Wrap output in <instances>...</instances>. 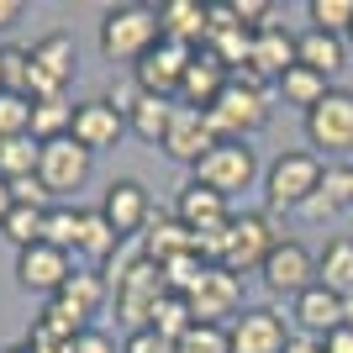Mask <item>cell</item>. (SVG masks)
Here are the masks:
<instances>
[{
  "label": "cell",
  "mask_w": 353,
  "mask_h": 353,
  "mask_svg": "<svg viewBox=\"0 0 353 353\" xmlns=\"http://www.w3.org/2000/svg\"><path fill=\"white\" fill-rule=\"evenodd\" d=\"M206 32H211V6H201V0H163L159 6V37L163 43L201 53Z\"/></svg>",
  "instance_id": "19"
},
{
  "label": "cell",
  "mask_w": 353,
  "mask_h": 353,
  "mask_svg": "<svg viewBox=\"0 0 353 353\" xmlns=\"http://www.w3.org/2000/svg\"><path fill=\"white\" fill-rule=\"evenodd\" d=\"M43 227H48V206H11V216L0 221V232L16 243V253L43 243Z\"/></svg>",
  "instance_id": "32"
},
{
  "label": "cell",
  "mask_w": 353,
  "mask_h": 353,
  "mask_svg": "<svg viewBox=\"0 0 353 353\" xmlns=\"http://www.w3.org/2000/svg\"><path fill=\"white\" fill-rule=\"evenodd\" d=\"M179 253H195V237L190 227L169 211V216H153L148 221V232H143V259H153V264H169V259H179Z\"/></svg>",
  "instance_id": "24"
},
{
  "label": "cell",
  "mask_w": 353,
  "mask_h": 353,
  "mask_svg": "<svg viewBox=\"0 0 353 353\" xmlns=\"http://www.w3.org/2000/svg\"><path fill=\"white\" fill-rule=\"evenodd\" d=\"M79 232H85V211L79 206H48V227H43V243L63 253H79Z\"/></svg>",
  "instance_id": "30"
},
{
  "label": "cell",
  "mask_w": 353,
  "mask_h": 353,
  "mask_svg": "<svg viewBox=\"0 0 353 353\" xmlns=\"http://www.w3.org/2000/svg\"><path fill=\"white\" fill-rule=\"evenodd\" d=\"M117 316L121 322H127V332H137V327H148V316H153V306H159L163 295V274H159V264H153V259H143V253H137L132 264L121 269L117 280Z\"/></svg>",
  "instance_id": "8"
},
{
  "label": "cell",
  "mask_w": 353,
  "mask_h": 353,
  "mask_svg": "<svg viewBox=\"0 0 353 353\" xmlns=\"http://www.w3.org/2000/svg\"><path fill=\"white\" fill-rule=\"evenodd\" d=\"M101 216L111 221V232H117L121 243H132V237L148 232V221L159 216V211H153V195H148L143 179H111V185H105V201H101Z\"/></svg>",
  "instance_id": "12"
},
{
  "label": "cell",
  "mask_w": 353,
  "mask_h": 353,
  "mask_svg": "<svg viewBox=\"0 0 353 353\" xmlns=\"http://www.w3.org/2000/svg\"><path fill=\"white\" fill-rule=\"evenodd\" d=\"M285 69H295V37L274 21V27L253 32V59L243 74H232V79H248V85H264V79H280Z\"/></svg>",
  "instance_id": "20"
},
{
  "label": "cell",
  "mask_w": 353,
  "mask_h": 353,
  "mask_svg": "<svg viewBox=\"0 0 353 353\" xmlns=\"http://www.w3.org/2000/svg\"><path fill=\"white\" fill-rule=\"evenodd\" d=\"M227 85H232V74L221 69L211 53H195L190 69H185V79H179V95H174V101H179V105H195V111H211V105H216V95H221Z\"/></svg>",
  "instance_id": "23"
},
{
  "label": "cell",
  "mask_w": 353,
  "mask_h": 353,
  "mask_svg": "<svg viewBox=\"0 0 353 353\" xmlns=\"http://www.w3.org/2000/svg\"><path fill=\"white\" fill-rule=\"evenodd\" d=\"M174 121V101H159V95H137V105L127 111V132L143 137V143H163Z\"/></svg>",
  "instance_id": "28"
},
{
  "label": "cell",
  "mask_w": 353,
  "mask_h": 353,
  "mask_svg": "<svg viewBox=\"0 0 353 353\" xmlns=\"http://www.w3.org/2000/svg\"><path fill=\"white\" fill-rule=\"evenodd\" d=\"M259 280H264L269 295H285V301H295V295H306L311 285H316V253H311L301 237H285L280 248L264 259Z\"/></svg>",
  "instance_id": "10"
},
{
  "label": "cell",
  "mask_w": 353,
  "mask_h": 353,
  "mask_svg": "<svg viewBox=\"0 0 353 353\" xmlns=\"http://www.w3.org/2000/svg\"><path fill=\"white\" fill-rule=\"evenodd\" d=\"M121 248V237L111 232V221L101 216V211H85V232H79V253L85 259H95V264H105L111 253Z\"/></svg>",
  "instance_id": "33"
},
{
  "label": "cell",
  "mask_w": 353,
  "mask_h": 353,
  "mask_svg": "<svg viewBox=\"0 0 353 353\" xmlns=\"http://www.w3.org/2000/svg\"><path fill=\"white\" fill-rule=\"evenodd\" d=\"M11 185V201L16 206H48V190H43V179L27 174V179H6Z\"/></svg>",
  "instance_id": "42"
},
{
  "label": "cell",
  "mask_w": 353,
  "mask_h": 353,
  "mask_svg": "<svg viewBox=\"0 0 353 353\" xmlns=\"http://www.w3.org/2000/svg\"><path fill=\"white\" fill-rule=\"evenodd\" d=\"M159 148H163V159H174V163H185V169H195V163L216 148V132H211L206 111H195V105H179V101H174V121H169V132H163Z\"/></svg>",
  "instance_id": "15"
},
{
  "label": "cell",
  "mask_w": 353,
  "mask_h": 353,
  "mask_svg": "<svg viewBox=\"0 0 353 353\" xmlns=\"http://www.w3.org/2000/svg\"><path fill=\"white\" fill-rule=\"evenodd\" d=\"M322 174L327 163L306 148H290L264 169V195H269V211H301L311 195L322 190Z\"/></svg>",
  "instance_id": "3"
},
{
  "label": "cell",
  "mask_w": 353,
  "mask_h": 353,
  "mask_svg": "<svg viewBox=\"0 0 353 353\" xmlns=\"http://www.w3.org/2000/svg\"><path fill=\"white\" fill-rule=\"evenodd\" d=\"M343 37H348V53H353V27H348V32H343Z\"/></svg>",
  "instance_id": "49"
},
{
  "label": "cell",
  "mask_w": 353,
  "mask_h": 353,
  "mask_svg": "<svg viewBox=\"0 0 353 353\" xmlns=\"http://www.w3.org/2000/svg\"><path fill=\"white\" fill-rule=\"evenodd\" d=\"M11 206H16V201H11V185H6V179H0V221L11 216Z\"/></svg>",
  "instance_id": "47"
},
{
  "label": "cell",
  "mask_w": 353,
  "mask_h": 353,
  "mask_svg": "<svg viewBox=\"0 0 353 353\" xmlns=\"http://www.w3.org/2000/svg\"><path fill=\"white\" fill-rule=\"evenodd\" d=\"M174 353H232V338L227 327H211V322H195L185 338L174 343Z\"/></svg>",
  "instance_id": "37"
},
{
  "label": "cell",
  "mask_w": 353,
  "mask_h": 353,
  "mask_svg": "<svg viewBox=\"0 0 353 353\" xmlns=\"http://www.w3.org/2000/svg\"><path fill=\"white\" fill-rule=\"evenodd\" d=\"M216 143H248L253 132L269 127V95L264 85H248V79H232V85L216 95V105L206 111Z\"/></svg>",
  "instance_id": "2"
},
{
  "label": "cell",
  "mask_w": 353,
  "mask_h": 353,
  "mask_svg": "<svg viewBox=\"0 0 353 353\" xmlns=\"http://www.w3.org/2000/svg\"><path fill=\"white\" fill-rule=\"evenodd\" d=\"M227 338H232V353H285L290 327L274 306H243V316L227 322Z\"/></svg>",
  "instance_id": "13"
},
{
  "label": "cell",
  "mask_w": 353,
  "mask_h": 353,
  "mask_svg": "<svg viewBox=\"0 0 353 353\" xmlns=\"http://www.w3.org/2000/svg\"><path fill=\"white\" fill-rule=\"evenodd\" d=\"M285 243L280 232V211H232V227H227V253H221V269H264V259Z\"/></svg>",
  "instance_id": "4"
},
{
  "label": "cell",
  "mask_w": 353,
  "mask_h": 353,
  "mask_svg": "<svg viewBox=\"0 0 353 353\" xmlns=\"http://www.w3.org/2000/svg\"><path fill=\"white\" fill-rule=\"evenodd\" d=\"M290 306H295V327H301V338H316V343L348 322V316H343V295H332L327 285H311L306 295H295Z\"/></svg>",
  "instance_id": "21"
},
{
  "label": "cell",
  "mask_w": 353,
  "mask_h": 353,
  "mask_svg": "<svg viewBox=\"0 0 353 353\" xmlns=\"http://www.w3.org/2000/svg\"><path fill=\"white\" fill-rule=\"evenodd\" d=\"M190 48H174V43H159L153 53H148L143 63L132 69V79H137V90L143 95H159V101H174L179 95V79H185V69H190Z\"/></svg>",
  "instance_id": "17"
},
{
  "label": "cell",
  "mask_w": 353,
  "mask_h": 353,
  "mask_svg": "<svg viewBox=\"0 0 353 353\" xmlns=\"http://www.w3.org/2000/svg\"><path fill=\"white\" fill-rule=\"evenodd\" d=\"M0 137H32V101L0 90Z\"/></svg>",
  "instance_id": "36"
},
{
  "label": "cell",
  "mask_w": 353,
  "mask_h": 353,
  "mask_svg": "<svg viewBox=\"0 0 353 353\" xmlns=\"http://www.w3.org/2000/svg\"><path fill=\"white\" fill-rule=\"evenodd\" d=\"M37 174V143L32 137H0V179Z\"/></svg>",
  "instance_id": "34"
},
{
  "label": "cell",
  "mask_w": 353,
  "mask_h": 353,
  "mask_svg": "<svg viewBox=\"0 0 353 353\" xmlns=\"http://www.w3.org/2000/svg\"><path fill=\"white\" fill-rule=\"evenodd\" d=\"M316 285H327L332 295H353V237H332L316 253Z\"/></svg>",
  "instance_id": "26"
},
{
  "label": "cell",
  "mask_w": 353,
  "mask_h": 353,
  "mask_svg": "<svg viewBox=\"0 0 353 353\" xmlns=\"http://www.w3.org/2000/svg\"><path fill=\"white\" fill-rule=\"evenodd\" d=\"M121 353H174V343H169V338H159L153 327H137V332H127Z\"/></svg>",
  "instance_id": "40"
},
{
  "label": "cell",
  "mask_w": 353,
  "mask_h": 353,
  "mask_svg": "<svg viewBox=\"0 0 353 353\" xmlns=\"http://www.w3.org/2000/svg\"><path fill=\"white\" fill-rule=\"evenodd\" d=\"M306 143L316 148V159H348L353 153V90H327L322 105L306 111Z\"/></svg>",
  "instance_id": "7"
},
{
  "label": "cell",
  "mask_w": 353,
  "mask_h": 353,
  "mask_svg": "<svg viewBox=\"0 0 353 353\" xmlns=\"http://www.w3.org/2000/svg\"><path fill=\"white\" fill-rule=\"evenodd\" d=\"M174 216L190 227V237H211V232H221V227L232 221V201L216 195V190H206L201 179H190V185L174 195Z\"/></svg>",
  "instance_id": "18"
},
{
  "label": "cell",
  "mask_w": 353,
  "mask_h": 353,
  "mask_svg": "<svg viewBox=\"0 0 353 353\" xmlns=\"http://www.w3.org/2000/svg\"><path fill=\"white\" fill-rule=\"evenodd\" d=\"M21 16H27V6H21V0H0V32H11Z\"/></svg>",
  "instance_id": "44"
},
{
  "label": "cell",
  "mask_w": 353,
  "mask_h": 353,
  "mask_svg": "<svg viewBox=\"0 0 353 353\" xmlns=\"http://www.w3.org/2000/svg\"><path fill=\"white\" fill-rule=\"evenodd\" d=\"M285 353H327V348H322L316 338H301V332H295V338L285 343Z\"/></svg>",
  "instance_id": "45"
},
{
  "label": "cell",
  "mask_w": 353,
  "mask_h": 353,
  "mask_svg": "<svg viewBox=\"0 0 353 353\" xmlns=\"http://www.w3.org/2000/svg\"><path fill=\"white\" fill-rule=\"evenodd\" d=\"M0 353H32V348H27V343H11V348H0Z\"/></svg>",
  "instance_id": "48"
},
{
  "label": "cell",
  "mask_w": 353,
  "mask_h": 353,
  "mask_svg": "<svg viewBox=\"0 0 353 353\" xmlns=\"http://www.w3.org/2000/svg\"><path fill=\"white\" fill-rule=\"evenodd\" d=\"M159 11L153 6H111L101 16V53L105 63H143L159 48Z\"/></svg>",
  "instance_id": "1"
},
{
  "label": "cell",
  "mask_w": 353,
  "mask_h": 353,
  "mask_svg": "<svg viewBox=\"0 0 353 353\" xmlns=\"http://www.w3.org/2000/svg\"><path fill=\"white\" fill-rule=\"evenodd\" d=\"M295 63H306V69L322 74V79H338V74L348 69V37L306 27L301 37H295Z\"/></svg>",
  "instance_id": "22"
},
{
  "label": "cell",
  "mask_w": 353,
  "mask_h": 353,
  "mask_svg": "<svg viewBox=\"0 0 353 353\" xmlns=\"http://www.w3.org/2000/svg\"><path fill=\"white\" fill-rule=\"evenodd\" d=\"M69 127H74V105L69 101H32V143L69 137Z\"/></svg>",
  "instance_id": "29"
},
{
  "label": "cell",
  "mask_w": 353,
  "mask_h": 353,
  "mask_svg": "<svg viewBox=\"0 0 353 353\" xmlns=\"http://www.w3.org/2000/svg\"><path fill=\"white\" fill-rule=\"evenodd\" d=\"M32 74H27V101H63V85L74 79L79 69V53H74V37L69 32H48L43 43H32Z\"/></svg>",
  "instance_id": "6"
},
{
  "label": "cell",
  "mask_w": 353,
  "mask_h": 353,
  "mask_svg": "<svg viewBox=\"0 0 353 353\" xmlns=\"http://www.w3.org/2000/svg\"><path fill=\"white\" fill-rule=\"evenodd\" d=\"M195 179H201L206 190L232 201L237 190H248L253 179H259V153H253L248 143H216L206 159L195 163Z\"/></svg>",
  "instance_id": "9"
},
{
  "label": "cell",
  "mask_w": 353,
  "mask_h": 353,
  "mask_svg": "<svg viewBox=\"0 0 353 353\" xmlns=\"http://www.w3.org/2000/svg\"><path fill=\"white\" fill-rule=\"evenodd\" d=\"M0 90H6V63H0Z\"/></svg>",
  "instance_id": "50"
},
{
  "label": "cell",
  "mask_w": 353,
  "mask_h": 353,
  "mask_svg": "<svg viewBox=\"0 0 353 353\" xmlns=\"http://www.w3.org/2000/svg\"><path fill=\"white\" fill-rule=\"evenodd\" d=\"M0 63H6V90H27V74H32V53L27 48H0Z\"/></svg>",
  "instance_id": "39"
},
{
  "label": "cell",
  "mask_w": 353,
  "mask_h": 353,
  "mask_svg": "<svg viewBox=\"0 0 353 353\" xmlns=\"http://www.w3.org/2000/svg\"><path fill=\"white\" fill-rule=\"evenodd\" d=\"M63 353H117V343L105 338L101 327H85L79 338H69V343H63Z\"/></svg>",
  "instance_id": "41"
},
{
  "label": "cell",
  "mask_w": 353,
  "mask_h": 353,
  "mask_svg": "<svg viewBox=\"0 0 353 353\" xmlns=\"http://www.w3.org/2000/svg\"><path fill=\"white\" fill-rule=\"evenodd\" d=\"M338 211H348V201H343V169H327L322 190L301 206V216H306V221H327V216H338Z\"/></svg>",
  "instance_id": "35"
},
{
  "label": "cell",
  "mask_w": 353,
  "mask_h": 353,
  "mask_svg": "<svg viewBox=\"0 0 353 353\" xmlns=\"http://www.w3.org/2000/svg\"><path fill=\"white\" fill-rule=\"evenodd\" d=\"M306 16H311V27L316 32H348L353 27V0H311L306 6Z\"/></svg>",
  "instance_id": "38"
},
{
  "label": "cell",
  "mask_w": 353,
  "mask_h": 353,
  "mask_svg": "<svg viewBox=\"0 0 353 353\" xmlns=\"http://www.w3.org/2000/svg\"><path fill=\"white\" fill-rule=\"evenodd\" d=\"M343 201H348V211H353V163H343Z\"/></svg>",
  "instance_id": "46"
},
{
  "label": "cell",
  "mask_w": 353,
  "mask_h": 353,
  "mask_svg": "<svg viewBox=\"0 0 353 353\" xmlns=\"http://www.w3.org/2000/svg\"><path fill=\"white\" fill-rule=\"evenodd\" d=\"M148 327H153L159 338L179 343V338H185V332L195 327V316H190V301H185V295H163L159 306H153V316H148Z\"/></svg>",
  "instance_id": "31"
},
{
  "label": "cell",
  "mask_w": 353,
  "mask_h": 353,
  "mask_svg": "<svg viewBox=\"0 0 353 353\" xmlns=\"http://www.w3.org/2000/svg\"><path fill=\"white\" fill-rule=\"evenodd\" d=\"M69 137L85 148V153L117 148L121 137H127V117H121V111L105 101V95H95V101H79V105H74V127H69Z\"/></svg>",
  "instance_id": "16"
},
{
  "label": "cell",
  "mask_w": 353,
  "mask_h": 353,
  "mask_svg": "<svg viewBox=\"0 0 353 353\" xmlns=\"http://www.w3.org/2000/svg\"><path fill=\"white\" fill-rule=\"evenodd\" d=\"M190 301V316L195 322H211V327H227L232 316H243V280L221 264H206V274L195 280V290L185 295Z\"/></svg>",
  "instance_id": "11"
},
{
  "label": "cell",
  "mask_w": 353,
  "mask_h": 353,
  "mask_svg": "<svg viewBox=\"0 0 353 353\" xmlns=\"http://www.w3.org/2000/svg\"><path fill=\"white\" fill-rule=\"evenodd\" d=\"M69 274H74V259L63 248H53V243H32V248L16 253V285L32 290V295H48V301H53Z\"/></svg>",
  "instance_id": "14"
},
{
  "label": "cell",
  "mask_w": 353,
  "mask_h": 353,
  "mask_svg": "<svg viewBox=\"0 0 353 353\" xmlns=\"http://www.w3.org/2000/svg\"><path fill=\"white\" fill-rule=\"evenodd\" d=\"M274 90H280V101H285V105H301V111H311V105H322V101H327L332 79L311 74L306 63H295V69H285L280 79H274Z\"/></svg>",
  "instance_id": "27"
},
{
  "label": "cell",
  "mask_w": 353,
  "mask_h": 353,
  "mask_svg": "<svg viewBox=\"0 0 353 353\" xmlns=\"http://www.w3.org/2000/svg\"><path fill=\"white\" fill-rule=\"evenodd\" d=\"M322 348H327V353H353V322H343L338 332H327Z\"/></svg>",
  "instance_id": "43"
},
{
  "label": "cell",
  "mask_w": 353,
  "mask_h": 353,
  "mask_svg": "<svg viewBox=\"0 0 353 353\" xmlns=\"http://www.w3.org/2000/svg\"><path fill=\"white\" fill-rule=\"evenodd\" d=\"M105 295H111V280H105L101 269H74L69 280H63V290L53 295V301H63L69 311H79V316H101V306H105Z\"/></svg>",
  "instance_id": "25"
},
{
  "label": "cell",
  "mask_w": 353,
  "mask_h": 353,
  "mask_svg": "<svg viewBox=\"0 0 353 353\" xmlns=\"http://www.w3.org/2000/svg\"><path fill=\"white\" fill-rule=\"evenodd\" d=\"M90 169H95V153H85L74 137L37 143V179H43L48 201H63V206H69L74 195L90 185Z\"/></svg>",
  "instance_id": "5"
}]
</instances>
